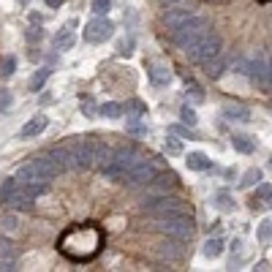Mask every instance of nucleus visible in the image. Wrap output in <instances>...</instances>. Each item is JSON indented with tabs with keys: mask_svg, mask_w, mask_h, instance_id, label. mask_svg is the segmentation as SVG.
<instances>
[{
	"mask_svg": "<svg viewBox=\"0 0 272 272\" xmlns=\"http://www.w3.org/2000/svg\"><path fill=\"white\" fill-rule=\"evenodd\" d=\"M57 248L71 262H90L101 253L103 248V231L95 223H77L68 226L57 240Z\"/></svg>",
	"mask_w": 272,
	"mask_h": 272,
	"instance_id": "1",
	"label": "nucleus"
},
{
	"mask_svg": "<svg viewBox=\"0 0 272 272\" xmlns=\"http://www.w3.org/2000/svg\"><path fill=\"white\" fill-rule=\"evenodd\" d=\"M139 161H142V155H139L136 150L128 144V147H117L101 166H98V169H101V175L106 177V180H123V177L134 169Z\"/></svg>",
	"mask_w": 272,
	"mask_h": 272,
	"instance_id": "2",
	"label": "nucleus"
},
{
	"mask_svg": "<svg viewBox=\"0 0 272 272\" xmlns=\"http://www.w3.org/2000/svg\"><path fill=\"white\" fill-rule=\"evenodd\" d=\"M144 210H147L150 215H155V218H169V215H193V212H190V207L185 204L182 199H175V196H169V193L158 196V199L144 201Z\"/></svg>",
	"mask_w": 272,
	"mask_h": 272,
	"instance_id": "3",
	"label": "nucleus"
},
{
	"mask_svg": "<svg viewBox=\"0 0 272 272\" xmlns=\"http://www.w3.org/2000/svg\"><path fill=\"white\" fill-rule=\"evenodd\" d=\"M212 27H210V22L207 19H201V16H190L188 22H182L180 27H177L175 33H172V41H175L177 46H182V49H188L193 41H199L204 33H210Z\"/></svg>",
	"mask_w": 272,
	"mask_h": 272,
	"instance_id": "4",
	"label": "nucleus"
},
{
	"mask_svg": "<svg viewBox=\"0 0 272 272\" xmlns=\"http://www.w3.org/2000/svg\"><path fill=\"white\" fill-rule=\"evenodd\" d=\"M218 52H221V36L218 33H204V36L199 38V41H193L185 49V55H188L190 63H199V66H204L210 57H215Z\"/></svg>",
	"mask_w": 272,
	"mask_h": 272,
	"instance_id": "5",
	"label": "nucleus"
},
{
	"mask_svg": "<svg viewBox=\"0 0 272 272\" xmlns=\"http://www.w3.org/2000/svg\"><path fill=\"white\" fill-rule=\"evenodd\" d=\"M158 229L166 237L175 240H190L193 237V215H169V218H158Z\"/></svg>",
	"mask_w": 272,
	"mask_h": 272,
	"instance_id": "6",
	"label": "nucleus"
},
{
	"mask_svg": "<svg viewBox=\"0 0 272 272\" xmlns=\"http://www.w3.org/2000/svg\"><path fill=\"white\" fill-rule=\"evenodd\" d=\"M155 175H158V164H155V158H142L134 169L123 177V182L128 185V188H139V185H150V180H153Z\"/></svg>",
	"mask_w": 272,
	"mask_h": 272,
	"instance_id": "7",
	"label": "nucleus"
},
{
	"mask_svg": "<svg viewBox=\"0 0 272 272\" xmlns=\"http://www.w3.org/2000/svg\"><path fill=\"white\" fill-rule=\"evenodd\" d=\"M16 182H19L25 190H30L33 196H36V193H46V190H49V180L38 175V169L33 164L16 169Z\"/></svg>",
	"mask_w": 272,
	"mask_h": 272,
	"instance_id": "8",
	"label": "nucleus"
},
{
	"mask_svg": "<svg viewBox=\"0 0 272 272\" xmlns=\"http://www.w3.org/2000/svg\"><path fill=\"white\" fill-rule=\"evenodd\" d=\"M114 33V25L106 19V16H95L88 27H85V41L90 44H103L106 38H112Z\"/></svg>",
	"mask_w": 272,
	"mask_h": 272,
	"instance_id": "9",
	"label": "nucleus"
},
{
	"mask_svg": "<svg viewBox=\"0 0 272 272\" xmlns=\"http://www.w3.org/2000/svg\"><path fill=\"white\" fill-rule=\"evenodd\" d=\"M33 201H36V196H33L30 190H25L22 185H16L3 204H8L14 212H33Z\"/></svg>",
	"mask_w": 272,
	"mask_h": 272,
	"instance_id": "10",
	"label": "nucleus"
},
{
	"mask_svg": "<svg viewBox=\"0 0 272 272\" xmlns=\"http://www.w3.org/2000/svg\"><path fill=\"white\" fill-rule=\"evenodd\" d=\"M49 125V120H46V114H33L30 120H27L25 125H22V131H19V139H33V136H38L41 131Z\"/></svg>",
	"mask_w": 272,
	"mask_h": 272,
	"instance_id": "11",
	"label": "nucleus"
},
{
	"mask_svg": "<svg viewBox=\"0 0 272 272\" xmlns=\"http://www.w3.org/2000/svg\"><path fill=\"white\" fill-rule=\"evenodd\" d=\"M204 66H207V77H210V79H221L223 74H226V68H229V55L218 52V55L210 57Z\"/></svg>",
	"mask_w": 272,
	"mask_h": 272,
	"instance_id": "12",
	"label": "nucleus"
},
{
	"mask_svg": "<svg viewBox=\"0 0 272 272\" xmlns=\"http://www.w3.org/2000/svg\"><path fill=\"white\" fill-rule=\"evenodd\" d=\"M172 188H177V175H175V172L155 175L153 180H150V190H155V193H169Z\"/></svg>",
	"mask_w": 272,
	"mask_h": 272,
	"instance_id": "13",
	"label": "nucleus"
},
{
	"mask_svg": "<svg viewBox=\"0 0 272 272\" xmlns=\"http://www.w3.org/2000/svg\"><path fill=\"white\" fill-rule=\"evenodd\" d=\"M33 166H36V169H38V175H41V177H46V180H52V177H57V175H60V169H57V166H55V161H52L46 153L36 155Z\"/></svg>",
	"mask_w": 272,
	"mask_h": 272,
	"instance_id": "14",
	"label": "nucleus"
},
{
	"mask_svg": "<svg viewBox=\"0 0 272 272\" xmlns=\"http://www.w3.org/2000/svg\"><path fill=\"white\" fill-rule=\"evenodd\" d=\"M74 30H77V22H74V19L68 22L63 30H57V36H55V46H57V49H71L74 41H77V38H74Z\"/></svg>",
	"mask_w": 272,
	"mask_h": 272,
	"instance_id": "15",
	"label": "nucleus"
},
{
	"mask_svg": "<svg viewBox=\"0 0 272 272\" xmlns=\"http://www.w3.org/2000/svg\"><path fill=\"white\" fill-rule=\"evenodd\" d=\"M172 79H175V74H172L166 66H153L150 68V82H153L155 88H166V85H172Z\"/></svg>",
	"mask_w": 272,
	"mask_h": 272,
	"instance_id": "16",
	"label": "nucleus"
},
{
	"mask_svg": "<svg viewBox=\"0 0 272 272\" xmlns=\"http://www.w3.org/2000/svg\"><path fill=\"white\" fill-rule=\"evenodd\" d=\"M190 19V11H185V8H175V11H169V14L164 16V25L169 27V30H177V27L182 25V22H188Z\"/></svg>",
	"mask_w": 272,
	"mask_h": 272,
	"instance_id": "17",
	"label": "nucleus"
},
{
	"mask_svg": "<svg viewBox=\"0 0 272 272\" xmlns=\"http://www.w3.org/2000/svg\"><path fill=\"white\" fill-rule=\"evenodd\" d=\"M185 164H188L190 172H207V169L212 166V161L207 158L204 153H190L188 158H185Z\"/></svg>",
	"mask_w": 272,
	"mask_h": 272,
	"instance_id": "18",
	"label": "nucleus"
},
{
	"mask_svg": "<svg viewBox=\"0 0 272 272\" xmlns=\"http://www.w3.org/2000/svg\"><path fill=\"white\" fill-rule=\"evenodd\" d=\"M223 114H226V120H237V123H248V120H251V112H248L245 106H240V103L223 106Z\"/></svg>",
	"mask_w": 272,
	"mask_h": 272,
	"instance_id": "19",
	"label": "nucleus"
},
{
	"mask_svg": "<svg viewBox=\"0 0 272 272\" xmlns=\"http://www.w3.org/2000/svg\"><path fill=\"white\" fill-rule=\"evenodd\" d=\"M201 253H204L207 259H218L223 253V240L221 237H212V240L204 242V248H201Z\"/></svg>",
	"mask_w": 272,
	"mask_h": 272,
	"instance_id": "20",
	"label": "nucleus"
},
{
	"mask_svg": "<svg viewBox=\"0 0 272 272\" xmlns=\"http://www.w3.org/2000/svg\"><path fill=\"white\" fill-rule=\"evenodd\" d=\"M231 144H234L237 153H245V155H251L256 150V142L251 136H231Z\"/></svg>",
	"mask_w": 272,
	"mask_h": 272,
	"instance_id": "21",
	"label": "nucleus"
},
{
	"mask_svg": "<svg viewBox=\"0 0 272 272\" xmlns=\"http://www.w3.org/2000/svg\"><path fill=\"white\" fill-rule=\"evenodd\" d=\"M98 114H103V117H109V120H117V117H123V106L114 103V101L101 103V106H98Z\"/></svg>",
	"mask_w": 272,
	"mask_h": 272,
	"instance_id": "22",
	"label": "nucleus"
},
{
	"mask_svg": "<svg viewBox=\"0 0 272 272\" xmlns=\"http://www.w3.org/2000/svg\"><path fill=\"white\" fill-rule=\"evenodd\" d=\"M256 88L264 90V92H272V57H267V66H264V74L256 82Z\"/></svg>",
	"mask_w": 272,
	"mask_h": 272,
	"instance_id": "23",
	"label": "nucleus"
},
{
	"mask_svg": "<svg viewBox=\"0 0 272 272\" xmlns=\"http://www.w3.org/2000/svg\"><path fill=\"white\" fill-rule=\"evenodd\" d=\"M0 231H3V234H16V231H19V218L16 215H3L0 218Z\"/></svg>",
	"mask_w": 272,
	"mask_h": 272,
	"instance_id": "24",
	"label": "nucleus"
},
{
	"mask_svg": "<svg viewBox=\"0 0 272 272\" xmlns=\"http://www.w3.org/2000/svg\"><path fill=\"white\" fill-rule=\"evenodd\" d=\"M49 74H52V68H38V71L33 74V79H30V90H33V92L41 90V88H44V82L49 79Z\"/></svg>",
	"mask_w": 272,
	"mask_h": 272,
	"instance_id": "25",
	"label": "nucleus"
},
{
	"mask_svg": "<svg viewBox=\"0 0 272 272\" xmlns=\"http://www.w3.org/2000/svg\"><path fill=\"white\" fill-rule=\"evenodd\" d=\"M0 259H16V245L8 237H0Z\"/></svg>",
	"mask_w": 272,
	"mask_h": 272,
	"instance_id": "26",
	"label": "nucleus"
},
{
	"mask_svg": "<svg viewBox=\"0 0 272 272\" xmlns=\"http://www.w3.org/2000/svg\"><path fill=\"white\" fill-rule=\"evenodd\" d=\"M259 182H262V172L251 169V172H245V177L240 180V188H251V185H259Z\"/></svg>",
	"mask_w": 272,
	"mask_h": 272,
	"instance_id": "27",
	"label": "nucleus"
},
{
	"mask_svg": "<svg viewBox=\"0 0 272 272\" xmlns=\"http://www.w3.org/2000/svg\"><path fill=\"white\" fill-rule=\"evenodd\" d=\"M270 240H272V221H262V226H259V242L267 245Z\"/></svg>",
	"mask_w": 272,
	"mask_h": 272,
	"instance_id": "28",
	"label": "nucleus"
},
{
	"mask_svg": "<svg viewBox=\"0 0 272 272\" xmlns=\"http://www.w3.org/2000/svg\"><path fill=\"white\" fill-rule=\"evenodd\" d=\"M16 185H19V182H16V177H11V180H5L3 185H0V201H5V199H8V196H11V190H14Z\"/></svg>",
	"mask_w": 272,
	"mask_h": 272,
	"instance_id": "29",
	"label": "nucleus"
},
{
	"mask_svg": "<svg viewBox=\"0 0 272 272\" xmlns=\"http://www.w3.org/2000/svg\"><path fill=\"white\" fill-rule=\"evenodd\" d=\"M109 8H112L109 0H92V11H95V16H106Z\"/></svg>",
	"mask_w": 272,
	"mask_h": 272,
	"instance_id": "30",
	"label": "nucleus"
},
{
	"mask_svg": "<svg viewBox=\"0 0 272 272\" xmlns=\"http://www.w3.org/2000/svg\"><path fill=\"white\" fill-rule=\"evenodd\" d=\"M215 207H218L221 212H229V210H231V196H229V193H218V196H215Z\"/></svg>",
	"mask_w": 272,
	"mask_h": 272,
	"instance_id": "31",
	"label": "nucleus"
},
{
	"mask_svg": "<svg viewBox=\"0 0 272 272\" xmlns=\"http://www.w3.org/2000/svg\"><path fill=\"white\" fill-rule=\"evenodd\" d=\"M180 117H182V123H185V125H190V128H193V125H196V120H199V117H196V112H193L190 106H182Z\"/></svg>",
	"mask_w": 272,
	"mask_h": 272,
	"instance_id": "32",
	"label": "nucleus"
},
{
	"mask_svg": "<svg viewBox=\"0 0 272 272\" xmlns=\"http://www.w3.org/2000/svg\"><path fill=\"white\" fill-rule=\"evenodd\" d=\"M82 112H85V117H95L98 106H95V101H92V98H85V101H82Z\"/></svg>",
	"mask_w": 272,
	"mask_h": 272,
	"instance_id": "33",
	"label": "nucleus"
},
{
	"mask_svg": "<svg viewBox=\"0 0 272 272\" xmlns=\"http://www.w3.org/2000/svg\"><path fill=\"white\" fill-rule=\"evenodd\" d=\"M188 98H193V103H201V101H204V92H201L199 85H188Z\"/></svg>",
	"mask_w": 272,
	"mask_h": 272,
	"instance_id": "34",
	"label": "nucleus"
},
{
	"mask_svg": "<svg viewBox=\"0 0 272 272\" xmlns=\"http://www.w3.org/2000/svg\"><path fill=\"white\" fill-rule=\"evenodd\" d=\"M166 150H169L172 155H180V153H182V144H180V139L169 136V139H166Z\"/></svg>",
	"mask_w": 272,
	"mask_h": 272,
	"instance_id": "35",
	"label": "nucleus"
},
{
	"mask_svg": "<svg viewBox=\"0 0 272 272\" xmlns=\"http://www.w3.org/2000/svg\"><path fill=\"white\" fill-rule=\"evenodd\" d=\"M161 256H164V259H180V251L172 248L169 242H164V245H161Z\"/></svg>",
	"mask_w": 272,
	"mask_h": 272,
	"instance_id": "36",
	"label": "nucleus"
},
{
	"mask_svg": "<svg viewBox=\"0 0 272 272\" xmlns=\"http://www.w3.org/2000/svg\"><path fill=\"white\" fill-rule=\"evenodd\" d=\"M14 68H16V57H5L3 60V77H11V74H14Z\"/></svg>",
	"mask_w": 272,
	"mask_h": 272,
	"instance_id": "37",
	"label": "nucleus"
},
{
	"mask_svg": "<svg viewBox=\"0 0 272 272\" xmlns=\"http://www.w3.org/2000/svg\"><path fill=\"white\" fill-rule=\"evenodd\" d=\"M44 30L41 27H36V22H33V27H27V41H41Z\"/></svg>",
	"mask_w": 272,
	"mask_h": 272,
	"instance_id": "38",
	"label": "nucleus"
},
{
	"mask_svg": "<svg viewBox=\"0 0 272 272\" xmlns=\"http://www.w3.org/2000/svg\"><path fill=\"white\" fill-rule=\"evenodd\" d=\"M270 190H272V185H259V190H256V196H253V201H262V207H264V196H267L270 193Z\"/></svg>",
	"mask_w": 272,
	"mask_h": 272,
	"instance_id": "39",
	"label": "nucleus"
},
{
	"mask_svg": "<svg viewBox=\"0 0 272 272\" xmlns=\"http://www.w3.org/2000/svg\"><path fill=\"white\" fill-rule=\"evenodd\" d=\"M169 134H172V136H180V139H188V136H190V131H188V128H182V125H172Z\"/></svg>",
	"mask_w": 272,
	"mask_h": 272,
	"instance_id": "40",
	"label": "nucleus"
},
{
	"mask_svg": "<svg viewBox=\"0 0 272 272\" xmlns=\"http://www.w3.org/2000/svg\"><path fill=\"white\" fill-rule=\"evenodd\" d=\"M16 270V259H0V272H11Z\"/></svg>",
	"mask_w": 272,
	"mask_h": 272,
	"instance_id": "41",
	"label": "nucleus"
},
{
	"mask_svg": "<svg viewBox=\"0 0 272 272\" xmlns=\"http://www.w3.org/2000/svg\"><path fill=\"white\" fill-rule=\"evenodd\" d=\"M8 106H11V92H0V112H5Z\"/></svg>",
	"mask_w": 272,
	"mask_h": 272,
	"instance_id": "42",
	"label": "nucleus"
},
{
	"mask_svg": "<svg viewBox=\"0 0 272 272\" xmlns=\"http://www.w3.org/2000/svg\"><path fill=\"white\" fill-rule=\"evenodd\" d=\"M117 52H120V55H125V57H128V55H131V41H120Z\"/></svg>",
	"mask_w": 272,
	"mask_h": 272,
	"instance_id": "43",
	"label": "nucleus"
},
{
	"mask_svg": "<svg viewBox=\"0 0 272 272\" xmlns=\"http://www.w3.org/2000/svg\"><path fill=\"white\" fill-rule=\"evenodd\" d=\"M46 5H49V8H60L63 0H46Z\"/></svg>",
	"mask_w": 272,
	"mask_h": 272,
	"instance_id": "44",
	"label": "nucleus"
},
{
	"mask_svg": "<svg viewBox=\"0 0 272 272\" xmlns=\"http://www.w3.org/2000/svg\"><path fill=\"white\" fill-rule=\"evenodd\" d=\"M264 207H270V210H272V190H270L267 196H264Z\"/></svg>",
	"mask_w": 272,
	"mask_h": 272,
	"instance_id": "45",
	"label": "nucleus"
},
{
	"mask_svg": "<svg viewBox=\"0 0 272 272\" xmlns=\"http://www.w3.org/2000/svg\"><path fill=\"white\" fill-rule=\"evenodd\" d=\"M164 5H172V3H180V0H161Z\"/></svg>",
	"mask_w": 272,
	"mask_h": 272,
	"instance_id": "46",
	"label": "nucleus"
},
{
	"mask_svg": "<svg viewBox=\"0 0 272 272\" xmlns=\"http://www.w3.org/2000/svg\"><path fill=\"white\" fill-rule=\"evenodd\" d=\"M204 3H221V0H204Z\"/></svg>",
	"mask_w": 272,
	"mask_h": 272,
	"instance_id": "47",
	"label": "nucleus"
},
{
	"mask_svg": "<svg viewBox=\"0 0 272 272\" xmlns=\"http://www.w3.org/2000/svg\"><path fill=\"white\" fill-rule=\"evenodd\" d=\"M19 3H22V5H27V3H30V0H19Z\"/></svg>",
	"mask_w": 272,
	"mask_h": 272,
	"instance_id": "48",
	"label": "nucleus"
},
{
	"mask_svg": "<svg viewBox=\"0 0 272 272\" xmlns=\"http://www.w3.org/2000/svg\"><path fill=\"white\" fill-rule=\"evenodd\" d=\"M270 169H272V158H270Z\"/></svg>",
	"mask_w": 272,
	"mask_h": 272,
	"instance_id": "49",
	"label": "nucleus"
}]
</instances>
